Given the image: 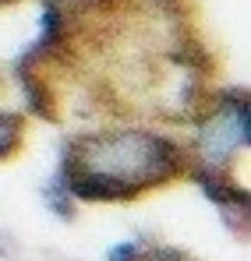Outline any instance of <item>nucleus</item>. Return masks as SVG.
<instances>
[{
  "label": "nucleus",
  "instance_id": "nucleus-1",
  "mask_svg": "<svg viewBox=\"0 0 251 261\" xmlns=\"http://www.w3.org/2000/svg\"><path fill=\"white\" fill-rule=\"evenodd\" d=\"M177 173H184V152L152 130L85 134L64 148L60 163V180L82 201H127Z\"/></svg>",
  "mask_w": 251,
  "mask_h": 261
},
{
  "label": "nucleus",
  "instance_id": "nucleus-2",
  "mask_svg": "<svg viewBox=\"0 0 251 261\" xmlns=\"http://www.w3.org/2000/svg\"><path fill=\"white\" fill-rule=\"evenodd\" d=\"M251 141V113H248V92L234 88L219 95V110L198 127V155L202 163L219 170L237 148H248Z\"/></svg>",
  "mask_w": 251,
  "mask_h": 261
},
{
  "label": "nucleus",
  "instance_id": "nucleus-3",
  "mask_svg": "<svg viewBox=\"0 0 251 261\" xmlns=\"http://www.w3.org/2000/svg\"><path fill=\"white\" fill-rule=\"evenodd\" d=\"M191 176H195V184L202 187V194L209 198L212 205H219V212L230 219V222L248 219V191H241L237 184L223 180L219 170H212V166H198Z\"/></svg>",
  "mask_w": 251,
  "mask_h": 261
},
{
  "label": "nucleus",
  "instance_id": "nucleus-4",
  "mask_svg": "<svg viewBox=\"0 0 251 261\" xmlns=\"http://www.w3.org/2000/svg\"><path fill=\"white\" fill-rule=\"evenodd\" d=\"M42 198H46V205L57 212L60 219H71L75 216V198H71V191H67V184L60 180V173L53 176L46 187H42Z\"/></svg>",
  "mask_w": 251,
  "mask_h": 261
},
{
  "label": "nucleus",
  "instance_id": "nucleus-5",
  "mask_svg": "<svg viewBox=\"0 0 251 261\" xmlns=\"http://www.w3.org/2000/svg\"><path fill=\"white\" fill-rule=\"evenodd\" d=\"M21 141V117L0 110V159H7Z\"/></svg>",
  "mask_w": 251,
  "mask_h": 261
},
{
  "label": "nucleus",
  "instance_id": "nucleus-6",
  "mask_svg": "<svg viewBox=\"0 0 251 261\" xmlns=\"http://www.w3.org/2000/svg\"><path fill=\"white\" fill-rule=\"evenodd\" d=\"M145 240H121L106 251V261H145Z\"/></svg>",
  "mask_w": 251,
  "mask_h": 261
},
{
  "label": "nucleus",
  "instance_id": "nucleus-7",
  "mask_svg": "<svg viewBox=\"0 0 251 261\" xmlns=\"http://www.w3.org/2000/svg\"><path fill=\"white\" fill-rule=\"evenodd\" d=\"M145 261H191V258L184 251H177V247H163L159 244V247H149L145 251Z\"/></svg>",
  "mask_w": 251,
  "mask_h": 261
}]
</instances>
